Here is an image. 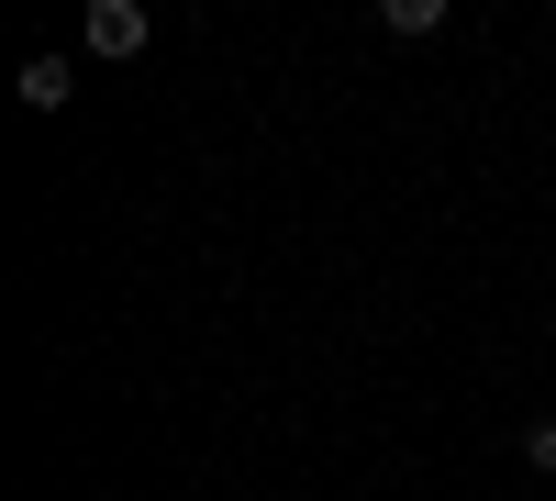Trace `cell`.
Segmentation results:
<instances>
[{"label": "cell", "instance_id": "6da1fadb", "mask_svg": "<svg viewBox=\"0 0 556 501\" xmlns=\"http://www.w3.org/2000/svg\"><path fill=\"white\" fill-rule=\"evenodd\" d=\"M89 57H146V0H89Z\"/></svg>", "mask_w": 556, "mask_h": 501}, {"label": "cell", "instance_id": "7a4b0ae2", "mask_svg": "<svg viewBox=\"0 0 556 501\" xmlns=\"http://www.w3.org/2000/svg\"><path fill=\"white\" fill-rule=\"evenodd\" d=\"M23 112H67V57H34L23 67Z\"/></svg>", "mask_w": 556, "mask_h": 501}, {"label": "cell", "instance_id": "3957f363", "mask_svg": "<svg viewBox=\"0 0 556 501\" xmlns=\"http://www.w3.org/2000/svg\"><path fill=\"white\" fill-rule=\"evenodd\" d=\"M379 23H390V34H434L445 0H379Z\"/></svg>", "mask_w": 556, "mask_h": 501}, {"label": "cell", "instance_id": "277c9868", "mask_svg": "<svg viewBox=\"0 0 556 501\" xmlns=\"http://www.w3.org/2000/svg\"><path fill=\"white\" fill-rule=\"evenodd\" d=\"M523 468H556V413H545V424L523 435Z\"/></svg>", "mask_w": 556, "mask_h": 501}]
</instances>
